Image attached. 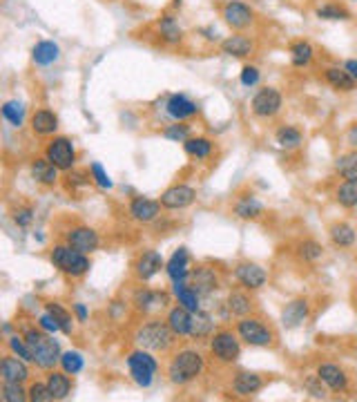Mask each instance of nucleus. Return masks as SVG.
I'll return each instance as SVG.
<instances>
[{
  "label": "nucleus",
  "instance_id": "obj_13",
  "mask_svg": "<svg viewBox=\"0 0 357 402\" xmlns=\"http://www.w3.org/2000/svg\"><path fill=\"white\" fill-rule=\"evenodd\" d=\"M32 353H34V364L43 371H52L56 364H60V355H63L60 344L50 333H45L40 342L32 347Z\"/></svg>",
  "mask_w": 357,
  "mask_h": 402
},
{
  "label": "nucleus",
  "instance_id": "obj_34",
  "mask_svg": "<svg viewBox=\"0 0 357 402\" xmlns=\"http://www.w3.org/2000/svg\"><path fill=\"white\" fill-rule=\"evenodd\" d=\"M275 143L286 152L300 150L304 146V132L297 126H282L275 132Z\"/></svg>",
  "mask_w": 357,
  "mask_h": 402
},
{
  "label": "nucleus",
  "instance_id": "obj_51",
  "mask_svg": "<svg viewBox=\"0 0 357 402\" xmlns=\"http://www.w3.org/2000/svg\"><path fill=\"white\" fill-rule=\"evenodd\" d=\"M89 175H92V179H94V183L99 185V188H103V190H112L114 181L110 179V175L105 173V168H103L99 161H92V163H89Z\"/></svg>",
  "mask_w": 357,
  "mask_h": 402
},
{
  "label": "nucleus",
  "instance_id": "obj_45",
  "mask_svg": "<svg viewBox=\"0 0 357 402\" xmlns=\"http://www.w3.org/2000/svg\"><path fill=\"white\" fill-rule=\"evenodd\" d=\"M45 311H50L56 322L60 324V333H65V335H72L74 333V320H72V313L67 311V308L63 304H58V302H48L45 304Z\"/></svg>",
  "mask_w": 357,
  "mask_h": 402
},
{
  "label": "nucleus",
  "instance_id": "obj_25",
  "mask_svg": "<svg viewBox=\"0 0 357 402\" xmlns=\"http://www.w3.org/2000/svg\"><path fill=\"white\" fill-rule=\"evenodd\" d=\"M232 212H235L239 219L255 222V219H261L263 214H266V206H263L261 201L253 195H241L235 201V206H232Z\"/></svg>",
  "mask_w": 357,
  "mask_h": 402
},
{
  "label": "nucleus",
  "instance_id": "obj_27",
  "mask_svg": "<svg viewBox=\"0 0 357 402\" xmlns=\"http://www.w3.org/2000/svg\"><path fill=\"white\" fill-rule=\"evenodd\" d=\"M167 327L172 329L177 337H190V324H192V311H188L185 306L177 304L167 311Z\"/></svg>",
  "mask_w": 357,
  "mask_h": 402
},
{
  "label": "nucleus",
  "instance_id": "obj_44",
  "mask_svg": "<svg viewBox=\"0 0 357 402\" xmlns=\"http://www.w3.org/2000/svg\"><path fill=\"white\" fill-rule=\"evenodd\" d=\"M295 253H297V257L302 261H308V264H315V261H319L324 257V246L317 241V239H304L297 244V249H295Z\"/></svg>",
  "mask_w": 357,
  "mask_h": 402
},
{
  "label": "nucleus",
  "instance_id": "obj_21",
  "mask_svg": "<svg viewBox=\"0 0 357 402\" xmlns=\"http://www.w3.org/2000/svg\"><path fill=\"white\" fill-rule=\"evenodd\" d=\"M310 317V300L295 298L282 308V324L286 329H300L302 324Z\"/></svg>",
  "mask_w": 357,
  "mask_h": 402
},
{
  "label": "nucleus",
  "instance_id": "obj_14",
  "mask_svg": "<svg viewBox=\"0 0 357 402\" xmlns=\"http://www.w3.org/2000/svg\"><path fill=\"white\" fill-rule=\"evenodd\" d=\"M132 268H134V277L138 282H150L152 277H157L161 273V268H165V259L159 251L148 249L136 257Z\"/></svg>",
  "mask_w": 357,
  "mask_h": 402
},
{
  "label": "nucleus",
  "instance_id": "obj_35",
  "mask_svg": "<svg viewBox=\"0 0 357 402\" xmlns=\"http://www.w3.org/2000/svg\"><path fill=\"white\" fill-rule=\"evenodd\" d=\"M288 54H290V63L292 67H308L310 63H313V58H315V48L310 45V40H295L290 43V48H288Z\"/></svg>",
  "mask_w": 357,
  "mask_h": 402
},
{
  "label": "nucleus",
  "instance_id": "obj_57",
  "mask_svg": "<svg viewBox=\"0 0 357 402\" xmlns=\"http://www.w3.org/2000/svg\"><path fill=\"white\" fill-rule=\"evenodd\" d=\"M344 141L351 150H357V123H353V126H348L346 134H344Z\"/></svg>",
  "mask_w": 357,
  "mask_h": 402
},
{
  "label": "nucleus",
  "instance_id": "obj_6",
  "mask_svg": "<svg viewBox=\"0 0 357 402\" xmlns=\"http://www.w3.org/2000/svg\"><path fill=\"white\" fill-rule=\"evenodd\" d=\"M210 353L216 362L221 364H235L241 358V337L237 331L219 329L210 335Z\"/></svg>",
  "mask_w": 357,
  "mask_h": 402
},
{
  "label": "nucleus",
  "instance_id": "obj_56",
  "mask_svg": "<svg viewBox=\"0 0 357 402\" xmlns=\"http://www.w3.org/2000/svg\"><path fill=\"white\" fill-rule=\"evenodd\" d=\"M38 327H40L45 333H50V335H54V333L60 331V324L56 322V317H54L50 311H45V313L38 317Z\"/></svg>",
  "mask_w": 357,
  "mask_h": 402
},
{
  "label": "nucleus",
  "instance_id": "obj_1",
  "mask_svg": "<svg viewBox=\"0 0 357 402\" xmlns=\"http://www.w3.org/2000/svg\"><path fill=\"white\" fill-rule=\"evenodd\" d=\"M206 371V358L201 355V351L197 349H181L177 351L167 362V380L177 384V386H185L194 382L201 374Z\"/></svg>",
  "mask_w": 357,
  "mask_h": 402
},
{
  "label": "nucleus",
  "instance_id": "obj_55",
  "mask_svg": "<svg viewBox=\"0 0 357 402\" xmlns=\"http://www.w3.org/2000/svg\"><path fill=\"white\" fill-rule=\"evenodd\" d=\"M13 222H16V226H21V228H29L34 222V208H29V206L16 208L13 210Z\"/></svg>",
  "mask_w": 357,
  "mask_h": 402
},
{
  "label": "nucleus",
  "instance_id": "obj_37",
  "mask_svg": "<svg viewBox=\"0 0 357 402\" xmlns=\"http://www.w3.org/2000/svg\"><path fill=\"white\" fill-rule=\"evenodd\" d=\"M214 333V317L199 308V311L192 313V324H190V337L192 339H210V335Z\"/></svg>",
  "mask_w": 357,
  "mask_h": 402
},
{
  "label": "nucleus",
  "instance_id": "obj_46",
  "mask_svg": "<svg viewBox=\"0 0 357 402\" xmlns=\"http://www.w3.org/2000/svg\"><path fill=\"white\" fill-rule=\"evenodd\" d=\"M167 141H175V143H185L188 138L192 136V126L190 123H185V121H175L172 126H167L163 128L161 132Z\"/></svg>",
  "mask_w": 357,
  "mask_h": 402
},
{
  "label": "nucleus",
  "instance_id": "obj_15",
  "mask_svg": "<svg viewBox=\"0 0 357 402\" xmlns=\"http://www.w3.org/2000/svg\"><path fill=\"white\" fill-rule=\"evenodd\" d=\"M235 277L246 290H259L268 282V271L255 261H241L235 268Z\"/></svg>",
  "mask_w": 357,
  "mask_h": 402
},
{
  "label": "nucleus",
  "instance_id": "obj_24",
  "mask_svg": "<svg viewBox=\"0 0 357 402\" xmlns=\"http://www.w3.org/2000/svg\"><path fill=\"white\" fill-rule=\"evenodd\" d=\"M165 112L175 121H188L199 114V105L188 94H170L165 103Z\"/></svg>",
  "mask_w": 357,
  "mask_h": 402
},
{
  "label": "nucleus",
  "instance_id": "obj_58",
  "mask_svg": "<svg viewBox=\"0 0 357 402\" xmlns=\"http://www.w3.org/2000/svg\"><path fill=\"white\" fill-rule=\"evenodd\" d=\"M74 315H76V322H87V317H89V311H87V306L85 304H81V302H76L74 306Z\"/></svg>",
  "mask_w": 357,
  "mask_h": 402
},
{
  "label": "nucleus",
  "instance_id": "obj_38",
  "mask_svg": "<svg viewBox=\"0 0 357 402\" xmlns=\"http://www.w3.org/2000/svg\"><path fill=\"white\" fill-rule=\"evenodd\" d=\"M45 382H48L54 400H65V398H70V393H72V380H70V374H65L63 369H60V371L52 369L50 374H48V380H45Z\"/></svg>",
  "mask_w": 357,
  "mask_h": 402
},
{
  "label": "nucleus",
  "instance_id": "obj_33",
  "mask_svg": "<svg viewBox=\"0 0 357 402\" xmlns=\"http://www.w3.org/2000/svg\"><path fill=\"white\" fill-rule=\"evenodd\" d=\"M157 29L163 43L167 45H179L183 40V27L172 13H161V18L157 21Z\"/></svg>",
  "mask_w": 357,
  "mask_h": 402
},
{
  "label": "nucleus",
  "instance_id": "obj_42",
  "mask_svg": "<svg viewBox=\"0 0 357 402\" xmlns=\"http://www.w3.org/2000/svg\"><path fill=\"white\" fill-rule=\"evenodd\" d=\"M315 16L319 21L337 23V21H351V11L339 3H322L319 7H315Z\"/></svg>",
  "mask_w": 357,
  "mask_h": 402
},
{
  "label": "nucleus",
  "instance_id": "obj_12",
  "mask_svg": "<svg viewBox=\"0 0 357 402\" xmlns=\"http://www.w3.org/2000/svg\"><path fill=\"white\" fill-rule=\"evenodd\" d=\"M167 304H170V295L163 290H152V288L141 286L132 295L134 311L143 313V315L154 313V311H163V308H167Z\"/></svg>",
  "mask_w": 357,
  "mask_h": 402
},
{
  "label": "nucleus",
  "instance_id": "obj_22",
  "mask_svg": "<svg viewBox=\"0 0 357 402\" xmlns=\"http://www.w3.org/2000/svg\"><path fill=\"white\" fill-rule=\"evenodd\" d=\"M317 376L326 382V386H329L333 393H344L348 389L346 371L335 362H322L317 366Z\"/></svg>",
  "mask_w": 357,
  "mask_h": 402
},
{
  "label": "nucleus",
  "instance_id": "obj_61",
  "mask_svg": "<svg viewBox=\"0 0 357 402\" xmlns=\"http://www.w3.org/2000/svg\"><path fill=\"white\" fill-rule=\"evenodd\" d=\"M351 3H355V5H357V0H351Z\"/></svg>",
  "mask_w": 357,
  "mask_h": 402
},
{
  "label": "nucleus",
  "instance_id": "obj_59",
  "mask_svg": "<svg viewBox=\"0 0 357 402\" xmlns=\"http://www.w3.org/2000/svg\"><path fill=\"white\" fill-rule=\"evenodd\" d=\"M341 67H344V70L353 76V79H355V83H357V58H348Z\"/></svg>",
  "mask_w": 357,
  "mask_h": 402
},
{
  "label": "nucleus",
  "instance_id": "obj_30",
  "mask_svg": "<svg viewBox=\"0 0 357 402\" xmlns=\"http://www.w3.org/2000/svg\"><path fill=\"white\" fill-rule=\"evenodd\" d=\"M329 237L335 249H353L357 244V230L348 222H335L329 228Z\"/></svg>",
  "mask_w": 357,
  "mask_h": 402
},
{
  "label": "nucleus",
  "instance_id": "obj_39",
  "mask_svg": "<svg viewBox=\"0 0 357 402\" xmlns=\"http://www.w3.org/2000/svg\"><path fill=\"white\" fill-rule=\"evenodd\" d=\"M172 295L177 298V302H179L181 306H185V308H188V311H192V313L199 311V308H201V300H204L188 282L172 284Z\"/></svg>",
  "mask_w": 357,
  "mask_h": 402
},
{
  "label": "nucleus",
  "instance_id": "obj_36",
  "mask_svg": "<svg viewBox=\"0 0 357 402\" xmlns=\"http://www.w3.org/2000/svg\"><path fill=\"white\" fill-rule=\"evenodd\" d=\"M183 150L188 157L197 159V161H206L212 157L214 152V141L208 136H190L188 141L183 143Z\"/></svg>",
  "mask_w": 357,
  "mask_h": 402
},
{
  "label": "nucleus",
  "instance_id": "obj_50",
  "mask_svg": "<svg viewBox=\"0 0 357 402\" xmlns=\"http://www.w3.org/2000/svg\"><path fill=\"white\" fill-rule=\"evenodd\" d=\"M5 344H7L9 353L18 355V358H23L25 362H34V353H32V349H29L27 339L23 335H18V333L16 335H9Z\"/></svg>",
  "mask_w": 357,
  "mask_h": 402
},
{
  "label": "nucleus",
  "instance_id": "obj_4",
  "mask_svg": "<svg viewBox=\"0 0 357 402\" xmlns=\"http://www.w3.org/2000/svg\"><path fill=\"white\" fill-rule=\"evenodd\" d=\"M126 362H128L130 378L134 380L136 386H141V389H148L159 374V360L154 358V353L148 351V349L138 347V349L130 351Z\"/></svg>",
  "mask_w": 357,
  "mask_h": 402
},
{
  "label": "nucleus",
  "instance_id": "obj_41",
  "mask_svg": "<svg viewBox=\"0 0 357 402\" xmlns=\"http://www.w3.org/2000/svg\"><path fill=\"white\" fill-rule=\"evenodd\" d=\"M335 199L341 208H357V179H344L335 190Z\"/></svg>",
  "mask_w": 357,
  "mask_h": 402
},
{
  "label": "nucleus",
  "instance_id": "obj_17",
  "mask_svg": "<svg viewBox=\"0 0 357 402\" xmlns=\"http://www.w3.org/2000/svg\"><path fill=\"white\" fill-rule=\"evenodd\" d=\"M161 201L159 199H150V197H134L130 201V217L138 224H152L159 219L161 214Z\"/></svg>",
  "mask_w": 357,
  "mask_h": 402
},
{
  "label": "nucleus",
  "instance_id": "obj_40",
  "mask_svg": "<svg viewBox=\"0 0 357 402\" xmlns=\"http://www.w3.org/2000/svg\"><path fill=\"white\" fill-rule=\"evenodd\" d=\"M25 116H27V107L23 101L11 99L3 103V119L13 128H23L25 126Z\"/></svg>",
  "mask_w": 357,
  "mask_h": 402
},
{
  "label": "nucleus",
  "instance_id": "obj_52",
  "mask_svg": "<svg viewBox=\"0 0 357 402\" xmlns=\"http://www.w3.org/2000/svg\"><path fill=\"white\" fill-rule=\"evenodd\" d=\"M27 391H29V400L32 402H52L54 400L48 382H32Z\"/></svg>",
  "mask_w": 357,
  "mask_h": 402
},
{
  "label": "nucleus",
  "instance_id": "obj_5",
  "mask_svg": "<svg viewBox=\"0 0 357 402\" xmlns=\"http://www.w3.org/2000/svg\"><path fill=\"white\" fill-rule=\"evenodd\" d=\"M235 331L241 337V342H246L248 347L266 349L275 342V331L261 317H253V315L239 317L235 324Z\"/></svg>",
  "mask_w": 357,
  "mask_h": 402
},
{
  "label": "nucleus",
  "instance_id": "obj_11",
  "mask_svg": "<svg viewBox=\"0 0 357 402\" xmlns=\"http://www.w3.org/2000/svg\"><path fill=\"white\" fill-rule=\"evenodd\" d=\"M159 201L165 210H185L197 201V190L188 183H175L167 190H163Z\"/></svg>",
  "mask_w": 357,
  "mask_h": 402
},
{
  "label": "nucleus",
  "instance_id": "obj_19",
  "mask_svg": "<svg viewBox=\"0 0 357 402\" xmlns=\"http://www.w3.org/2000/svg\"><path fill=\"white\" fill-rule=\"evenodd\" d=\"M29 376H32V371H29V362H25L18 355H5L3 360H0V378L3 382H27Z\"/></svg>",
  "mask_w": 357,
  "mask_h": 402
},
{
  "label": "nucleus",
  "instance_id": "obj_53",
  "mask_svg": "<svg viewBox=\"0 0 357 402\" xmlns=\"http://www.w3.org/2000/svg\"><path fill=\"white\" fill-rule=\"evenodd\" d=\"M65 181L67 188H85L94 179H92L89 173H83V170H70V173H65Z\"/></svg>",
  "mask_w": 357,
  "mask_h": 402
},
{
  "label": "nucleus",
  "instance_id": "obj_18",
  "mask_svg": "<svg viewBox=\"0 0 357 402\" xmlns=\"http://www.w3.org/2000/svg\"><path fill=\"white\" fill-rule=\"evenodd\" d=\"M188 284L199 293L201 298H208L216 288H219V273H216L212 266L201 264V266L192 268Z\"/></svg>",
  "mask_w": 357,
  "mask_h": 402
},
{
  "label": "nucleus",
  "instance_id": "obj_26",
  "mask_svg": "<svg viewBox=\"0 0 357 402\" xmlns=\"http://www.w3.org/2000/svg\"><path fill=\"white\" fill-rule=\"evenodd\" d=\"M29 173H32V179L36 183L52 188V185L58 183V173H60V170L48 157H38V159L32 161V165H29Z\"/></svg>",
  "mask_w": 357,
  "mask_h": 402
},
{
  "label": "nucleus",
  "instance_id": "obj_43",
  "mask_svg": "<svg viewBox=\"0 0 357 402\" xmlns=\"http://www.w3.org/2000/svg\"><path fill=\"white\" fill-rule=\"evenodd\" d=\"M335 173L341 179H357V150H348L335 159Z\"/></svg>",
  "mask_w": 357,
  "mask_h": 402
},
{
  "label": "nucleus",
  "instance_id": "obj_54",
  "mask_svg": "<svg viewBox=\"0 0 357 402\" xmlns=\"http://www.w3.org/2000/svg\"><path fill=\"white\" fill-rule=\"evenodd\" d=\"M259 79H261L259 67H255V65H243V67H241L239 81H241L243 87H255V85L259 83Z\"/></svg>",
  "mask_w": 357,
  "mask_h": 402
},
{
  "label": "nucleus",
  "instance_id": "obj_31",
  "mask_svg": "<svg viewBox=\"0 0 357 402\" xmlns=\"http://www.w3.org/2000/svg\"><path fill=\"white\" fill-rule=\"evenodd\" d=\"M324 81L329 83L333 89L337 92H344V94H348V92L357 89V83L353 76L344 70V67H337V65H331L324 70Z\"/></svg>",
  "mask_w": 357,
  "mask_h": 402
},
{
  "label": "nucleus",
  "instance_id": "obj_47",
  "mask_svg": "<svg viewBox=\"0 0 357 402\" xmlns=\"http://www.w3.org/2000/svg\"><path fill=\"white\" fill-rule=\"evenodd\" d=\"M60 369L70 376H79L85 369V358L81 351H65L60 355Z\"/></svg>",
  "mask_w": 357,
  "mask_h": 402
},
{
  "label": "nucleus",
  "instance_id": "obj_23",
  "mask_svg": "<svg viewBox=\"0 0 357 402\" xmlns=\"http://www.w3.org/2000/svg\"><path fill=\"white\" fill-rule=\"evenodd\" d=\"M266 380H263L261 374H253V371H241L235 378H232V393L239 396V398H251L257 396Z\"/></svg>",
  "mask_w": 357,
  "mask_h": 402
},
{
  "label": "nucleus",
  "instance_id": "obj_20",
  "mask_svg": "<svg viewBox=\"0 0 357 402\" xmlns=\"http://www.w3.org/2000/svg\"><path fill=\"white\" fill-rule=\"evenodd\" d=\"M165 273L170 277V282L172 284H179V282H188L190 280V255H188V249H177L172 253V257H170L165 261Z\"/></svg>",
  "mask_w": 357,
  "mask_h": 402
},
{
  "label": "nucleus",
  "instance_id": "obj_32",
  "mask_svg": "<svg viewBox=\"0 0 357 402\" xmlns=\"http://www.w3.org/2000/svg\"><path fill=\"white\" fill-rule=\"evenodd\" d=\"M60 58V48L54 40H38L32 50V60L38 67H50Z\"/></svg>",
  "mask_w": 357,
  "mask_h": 402
},
{
  "label": "nucleus",
  "instance_id": "obj_8",
  "mask_svg": "<svg viewBox=\"0 0 357 402\" xmlns=\"http://www.w3.org/2000/svg\"><path fill=\"white\" fill-rule=\"evenodd\" d=\"M282 107H284V97H282V92L273 85L257 89L253 101H251V112L257 119H263V121L275 119L279 112H282Z\"/></svg>",
  "mask_w": 357,
  "mask_h": 402
},
{
  "label": "nucleus",
  "instance_id": "obj_48",
  "mask_svg": "<svg viewBox=\"0 0 357 402\" xmlns=\"http://www.w3.org/2000/svg\"><path fill=\"white\" fill-rule=\"evenodd\" d=\"M0 400L3 402H25V400H29V391L23 386V382H3V386H0Z\"/></svg>",
  "mask_w": 357,
  "mask_h": 402
},
{
  "label": "nucleus",
  "instance_id": "obj_60",
  "mask_svg": "<svg viewBox=\"0 0 357 402\" xmlns=\"http://www.w3.org/2000/svg\"><path fill=\"white\" fill-rule=\"evenodd\" d=\"M172 5H175V7H181V5H183V0H172Z\"/></svg>",
  "mask_w": 357,
  "mask_h": 402
},
{
  "label": "nucleus",
  "instance_id": "obj_16",
  "mask_svg": "<svg viewBox=\"0 0 357 402\" xmlns=\"http://www.w3.org/2000/svg\"><path fill=\"white\" fill-rule=\"evenodd\" d=\"M257 50L255 38H251L243 32H235L232 36H226L219 40V52L230 58H251Z\"/></svg>",
  "mask_w": 357,
  "mask_h": 402
},
{
  "label": "nucleus",
  "instance_id": "obj_49",
  "mask_svg": "<svg viewBox=\"0 0 357 402\" xmlns=\"http://www.w3.org/2000/svg\"><path fill=\"white\" fill-rule=\"evenodd\" d=\"M304 391L310 396V398H315V400H324V398H329V386H326V382L317 376V371L315 374H310L304 378Z\"/></svg>",
  "mask_w": 357,
  "mask_h": 402
},
{
  "label": "nucleus",
  "instance_id": "obj_29",
  "mask_svg": "<svg viewBox=\"0 0 357 402\" xmlns=\"http://www.w3.org/2000/svg\"><path fill=\"white\" fill-rule=\"evenodd\" d=\"M29 126H32V132L36 136H54L58 130V116L52 110H36L29 119Z\"/></svg>",
  "mask_w": 357,
  "mask_h": 402
},
{
  "label": "nucleus",
  "instance_id": "obj_2",
  "mask_svg": "<svg viewBox=\"0 0 357 402\" xmlns=\"http://www.w3.org/2000/svg\"><path fill=\"white\" fill-rule=\"evenodd\" d=\"M134 342L136 347L148 349L152 353H167L177 344V335L167 327V322L152 320V322L141 324V327L134 331Z\"/></svg>",
  "mask_w": 357,
  "mask_h": 402
},
{
  "label": "nucleus",
  "instance_id": "obj_7",
  "mask_svg": "<svg viewBox=\"0 0 357 402\" xmlns=\"http://www.w3.org/2000/svg\"><path fill=\"white\" fill-rule=\"evenodd\" d=\"M219 16L232 32H246L255 25V9L243 0H226V3H221Z\"/></svg>",
  "mask_w": 357,
  "mask_h": 402
},
{
  "label": "nucleus",
  "instance_id": "obj_28",
  "mask_svg": "<svg viewBox=\"0 0 357 402\" xmlns=\"http://www.w3.org/2000/svg\"><path fill=\"white\" fill-rule=\"evenodd\" d=\"M224 304H226V308H228L230 317H237V320H239V317H246V315H251L253 308H255V302H253V298L246 293V288H243V290H230Z\"/></svg>",
  "mask_w": 357,
  "mask_h": 402
},
{
  "label": "nucleus",
  "instance_id": "obj_10",
  "mask_svg": "<svg viewBox=\"0 0 357 402\" xmlns=\"http://www.w3.org/2000/svg\"><path fill=\"white\" fill-rule=\"evenodd\" d=\"M65 244H70L72 249L81 251L85 255H92V253L99 251L101 237H99V233L92 226L76 224V226H72L67 233H65Z\"/></svg>",
  "mask_w": 357,
  "mask_h": 402
},
{
  "label": "nucleus",
  "instance_id": "obj_9",
  "mask_svg": "<svg viewBox=\"0 0 357 402\" xmlns=\"http://www.w3.org/2000/svg\"><path fill=\"white\" fill-rule=\"evenodd\" d=\"M45 157H48L60 173H70L76 165V148L72 143V138L67 136H54L50 138V143L45 146Z\"/></svg>",
  "mask_w": 357,
  "mask_h": 402
},
{
  "label": "nucleus",
  "instance_id": "obj_3",
  "mask_svg": "<svg viewBox=\"0 0 357 402\" xmlns=\"http://www.w3.org/2000/svg\"><path fill=\"white\" fill-rule=\"evenodd\" d=\"M50 261H52L54 268H58L60 273L67 275V277H74V280H79V277L87 275L89 268H92L89 255L72 249L70 244H56L52 249V253H50Z\"/></svg>",
  "mask_w": 357,
  "mask_h": 402
}]
</instances>
